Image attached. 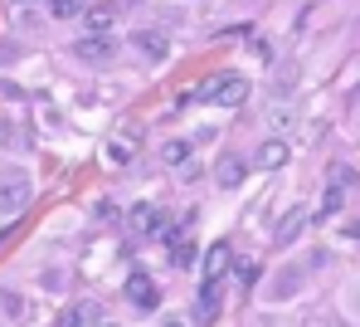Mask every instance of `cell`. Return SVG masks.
Masks as SVG:
<instances>
[{
  "label": "cell",
  "instance_id": "obj_6",
  "mask_svg": "<svg viewBox=\"0 0 360 327\" xmlns=\"http://www.w3.org/2000/svg\"><path fill=\"white\" fill-rule=\"evenodd\" d=\"M190 313H195V323H200V327L214 323V318H219V283H205V288L195 293V308H190Z\"/></svg>",
  "mask_w": 360,
  "mask_h": 327
},
{
  "label": "cell",
  "instance_id": "obj_13",
  "mask_svg": "<svg viewBox=\"0 0 360 327\" xmlns=\"http://www.w3.org/2000/svg\"><path fill=\"white\" fill-rule=\"evenodd\" d=\"M83 323H93V303H68L54 327H83Z\"/></svg>",
  "mask_w": 360,
  "mask_h": 327
},
{
  "label": "cell",
  "instance_id": "obj_18",
  "mask_svg": "<svg viewBox=\"0 0 360 327\" xmlns=\"http://www.w3.org/2000/svg\"><path fill=\"white\" fill-rule=\"evenodd\" d=\"M10 142H15V128H10V123H0V147H10Z\"/></svg>",
  "mask_w": 360,
  "mask_h": 327
},
{
  "label": "cell",
  "instance_id": "obj_1",
  "mask_svg": "<svg viewBox=\"0 0 360 327\" xmlns=\"http://www.w3.org/2000/svg\"><path fill=\"white\" fill-rule=\"evenodd\" d=\"M200 98L219 103V108H239L243 98H248V78H239V73H210L200 83Z\"/></svg>",
  "mask_w": 360,
  "mask_h": 327
},
{
  "label": "cell",
  "instance_id": "obj_12",
  "mask_svg": "<svg viewBox=\"0 0 360 327\" xmlns=\"http://www.w3.org/2000/svg\"><path fill=\"white\" fill-rule=\"evenodd\" d=\"M190 152H195V142L176 137V142H166V147H161V161H166V166H185V161H190Z\"/></svg>",
  "mask_w": 360,
  "mask_h": 327
},
{
  "label": "cell",
  "instance_id": "obj_17",
  "mask_svg": "<svg viewBox=\"0 0 360 327\" xmlns=\"http://www.w3.org/2000/svg\"><path fill=\"white\" fill-rule=\"evenodd\" d=\"M171 264H176V269H190V264H195V249H190V245H176V249H171Z\"/></svg>",
  "mask_w": 360,
  "mask_h": 327
},
{
  "label": "cell",
  "instance_id": "obj_10",
  "mask_svg": "<svg viewBox=\"0 0 360 327\" xmlns=\"http://www.w3.org/2000/svg\"><path fill=\"white\" fill-rule=\"evenodd\" d=\"M112 54H117L112 39H78V59H88V64H108Z\"/></svg>",
  "mask_w": 360,
  "mask_h": 327
},
{
  "label": "cell",
  "instance_id": "obj_15",
  "mask_svg": "<svg viewBox=\"0 0 360 327\" xmlns=\"http://www.w3.org/2000/svg\"><path fill=\"white\" fill-rule=\"evenodd\" d=\"M131 156H136V142H131V137H127V142H108V161H112V166H127V161H131Z\"/></svg>",
  "mask_w": 360,
  "mask_h": 327
},
{
  "label": "cell",
  "instance_id": "obj_8",
  "mask_svg": "<svg viewBox=\"0 0 360 327\" xmlns=\"http://www.w3.org/2000/svg\"><path fill=\"white\" fill-rule=\"evenodd\" d=\"M131 44H136L146 59H166V54H171V39H166V35H156V30H136V35H131Z\"/></svg>",
  "mask_w": 360,
  "mask_h": 327
},
{
  "label": "cell",
  "instance_id": "obj_16",
  "mask_svg": "<svg viewBox=\"0 0 360 327\" xmlns=\"http://www.w3.org/2000/svg\"><path fill=\"white\" fill-rule=\"evenodd\" d=\"M44 5H49L54 20H73V15H83V0H44Z\"/></svg>",
  "mask_w": 360,
  "mask_h": 327
},
{
  "label": "cell",
  "instance_id": "obj_19",
  "mask_svg": "<svg viewBox=\"0 0 360 327\" xmlns=\"http://www.w3.org/2000/svg\"><path fill=\"white\" fill-rule=\"evenodd\" d=\"M346 235H351V240H360V220H356V225H351V230H346Z\"/></svg>",
  "mask_w": 360,
  "mask_h": 327
},
{
  "label": "cell",
  "instance_id": "obj_14",
  "mask_svg": "<svg viewBox=\"0 0 360 327\" xmlns=\"http://www.w3.org/2000/svg\"><path fill=\"white\" fill-rule=\"evenodd\" d=\"M341 205H346V186H326V196H321V215L316 220H331V215H341Z\"/></svg>",
  "mask_w": 360,
  "mask_h": 327
},
{
  "label": "cell",
  "instance_id": "obj_3",
  "mask_svg": "<svg viewBox=\"0 0 360 327\" xmlns=\"http://www.w3.org/2000/svg\"><path fill=\"white\" fill-rule=\"evenodd\" d=\"M127 298H131V308H141V313H151V308L161 303V293H156L151 273H131V278H127Z\"/></svg>",
  "mask_w": 360,
  "mask_h": 327
},
{
  "label": "cell",
  "instance_id": "obj_2",
  "mask_svg": "<svg viewBox=\"0 0 360 327\" xmlns=\"http://www.w3.org/2000/svg\"><path fill=\"white\" fill-rule=\"evenodd\" d=\"M30 196H34V186H30L25 171H5V176H0V210H5V215H20V210L30 205Z\"/></svg>",
  "mask_w": 360,
  "mask_h": 327
},
{
  "label": "cell",
  "instance_id": "obj_21",
  "mask_svg": "<svg viewBox=\"0 0 360 327\" xmlns=\"http://www.w3.org/2000/svg\"><path fill=\"white\" fill-rule=\"evenodd\" d=\"M103 327H112V323H103Z\"/></svg>",
  "mask_w": 360,
  "mask_h": 327
},
{
  "label": "cell",
  "instance_id": "obj_9",
  "mask_svg": "<svg viewBox=\"0 0 360 327\" xmlns=\"http://www.w3.org/2000/svg\"><path fill=\"white\" fill-rule=\"evenodd\" d=\"M263 171H278V166H288V142L283 137H268L263 147H258V156H253Z\"/></svg>",
  "mask_w": 360,
  "mask_h": 327
},
{
  "label": "cell",
  "instance_id": "obj_5",
  "mask_svg": "<svg viewBox=\"0 0 360 327\" xmlns=\"http://www.w3.org/2000/svg\"><path fill=\"white\" fill-rule=\"evenodd\" d=\"M131 230H141V235H171V225L161 220V210H156L151 200L131 205Z\"/></svg>",
  "mask_w": 360,
  "mask_h": 327
},
{
  "label": "cell",
  "instance_id": "obj_11",
  "mask_svg": "<svg viewBox=\"0 0 360 327\" xmlns=\"http://www.w3.org/2000/svg\"><path fill=\"white\" fill-rule=\"evenodd\" d=\"M302 230H307V210H288V220H283V225H278V235H273V240H278V249H283V245H292V240H297Z\"/></svg>",
  "mask_w": 360,
  "mask_h": 327
},
{
  "label": "cell",
  "instance_id": "obj_4",
  "mask_svg": "<svg viewBox=\"0 0 360 327\" xmlns=\"http://www.w3.org/2000/svg\"><path fill=\"white\" fill-rule=\"evenodd\" d=\"M243 176H248V161H243V156H234V152H224V156L214 161V181H219L224 191L243 186Z\"/></svg>",
  "mask_w": 360,
  "mask_h": 327
},
{
  "label": "cell",
  "instance_id": "obj_7",
  "mask_svg": "<svg viewBox=\"0 0 360 327\" xmlns=\"http://www.w3.org/2000/svg\"><path fill=\"white\" fill-rule=\"evenodd\" d=\"M229 264H234V249L219 240V245H210V254H205V283H219L224 273H229Z\"/></svg>",
  "mask_w": 360,
  "mask_h": 327
},
{
  "label": "cell",
  "instance_id": "obj_20",
  "mask_svg": "<svg viewBox=\"0 0 360 327\" xmlns=\"http://www.w3.org/2000/svg\"><path fill=\"white\" fill-rule=\"evenodd\" d=\"M161 327H185V323H180V318H171V323H161Z\"/></svg>",
  "mask_w": 360,
  "mask_h": 327
}]
</instances>
